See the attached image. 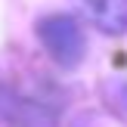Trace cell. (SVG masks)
I'll return each mask as SVG.
<instances>
[{
    "mask_svg": "<svg viewBox=\"0 0 127 127\" xmlns=\"http://www.w3.org/2000/svg\"><path fill=\"white\" fill-rule=\"evenodd\" d=\"M43 47L50 50L59 65H74V62L84 56V34H81V25L68 16H50L40 22L37 28Z\"/></svg>",
    "mask_w": 127,
    "mask_h": 127,
    "instance_id": "6da1fadb",
    "label": "cell"
},
{
    "mask_svg": "<svg viewBox=\"0 0 127 127\" xmlns=\"http://www.w3.org/2000/svg\"><path fill=\"white\" fill-rule=\"evenodd\" d=\"M78 3L102 31L112 34L127 31V0H78Z\"/></svg>",
    "mask_w": 127,
    "mask_h": 127,
    "instance_id": "7a4b0ae2",
    "label": "cell"
}]
</instances>
